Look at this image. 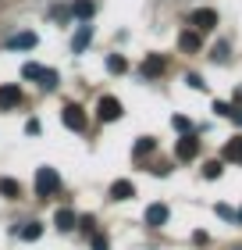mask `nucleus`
Here are the masks:
<instances>
[{
  "label": "nucleus",
  "instance_id": "obj_24",
  "mask_svg": "<svg viewBox=\"0 0 242 250\" xmlns=\"http://www.w3.org/2000/svg\"><path fill=\"white\" fill-rule=\"evenodd\" d=\"M39 72H43V68H39V64H32V61L21 68V75H25V79H39Z\"/></svg>",
  "mask_w": 242,
  "mask_h": 250
},
{
  "label": "nucleus",
  "instance_id": "obj_25",
  "mask_svg": "<svg viewBox=\"0 0 242 250\" xmlns=\"http://www.w3.org/2000/svg\"><path fill=\"white\" fill-rule=\"evenodd\" d=\"M210 58H214V61H228V47H224V43H217V47H214V54H210Z\"/></svg>",
  "mask_w": 242,
  "mask_h": 250
},
{
  "label": "nucleus",
  "instance_id": "obj_13",
  "mask_svg": "<svg viewBox=\"0 0 242 250\" xmlns=\"http://www.w3.org/2000/svg\"><path fill=\"white\" fill-rule=\"evenodd\" d=\"M224 161L242 165V136H232V140L224 143Z\"/></svg>",
  "mask_w": 242,
  "mask_h": 250
},
{
  "label": "nucleus",
  "instance_id": "obj_21",
  "mask_svg": "<svg viewBox=\"0 0 242 250\" xmlns=\"http://www.w3.org/2000/svg\"><path fill=\"white\" fill-rule=\"evenodd\" d=\"M221 172H224V165H221V161H206V165H203V179H217Z\"/></svg>",
  "mask_w": 242,
  "mask_h": 250
},
{
  "label": "nucleus",
  "instance_id": "obj_8",
  "mask_svg": "<svg viewBox=\"0 0 242 250\" xmlns=\"http://www.w3.org/2000/svg\"><path fill=\"white\" fill-rule=\"evenodd\" d=\"M164 68H168V61L160 58V54H149V58L143 61V79H157Z\"/></svg>",
  "mask_w": 242,
  "mask_h": 250
},
{
  "label": "nucleus",
  "instance_id": "obj_12",
  "mask_svg": "<svg viewBox=\"0 0 242 250\" xmlns=\"http://www.w3.org/2000/svg\"><path fill=\"white\" fill-rule=\"evenodd\" d=\"M15 236H18V240H25V243H32V240H39V236H43V225L39 222H25L21 229H15Z\"/></svg>",
  "mask_w": 242,
  "mask_h": 250
},
{
  "label": "nucleus",
  "instance_id": "obj_17",
  "mask_svg": "<svg viewBox=\"0 0 242 250\" xmlns=\"http://www.w3.org/2000/svg\"><path fill=\"white\" fill-rule=\"evenodd\" d=\"M0 193H4L7 200H18L21 197V186L15 183V179H0Z\"/></svg>",
  "mask_w": 242,
  "mask_h": 250
},
{
  "label": "nucleus",
  "instance_id": "obj_27",
  "mask_svg": "<svg viewBox=\"0 0 242 250\" xmlns=\"http://www.w3.org/2000/svg\"><path fill=\"white\" fill-rule=\"evenodd\" d=\"M93 250H111V243H107V236H93Z\"/></svg>",
  "mask_w": 242,
  "mask_h": 250
},
{
  "label": "nucleus",
  "instance_id": "obj_10",
  "mask_svg": "<svg viewBox=\"0 0 242 250\" xmlns=\"http://www.w3.org/2000/svg\"><path fill=\"white\" fill-rule=\"evenodd\" d=\"M36 47V32H18L7 40V50H32Z\"/></svg>",
  "mask_w": 242,
  "mask_h": 250
},
{
  "label": "nucleus",
  "instance_id": "obj_9",
  "mask_svg": "<svg viewBox=\"0 0 242 250\" xmlns=\"http://www.w3.org/2000/svg\"><path fill=\"white\" fill-rule=\"evenodd\" d=\"M135 197V186L129 179H118V183H111V200H132Z\"/></svg>",
  "mask_w": 242,
  "mask_h": 250
},
{
  "label": "nucleus",
  "instance_id": "obj_31",
  "mask_svg": "<svg viewBox=\"0 0 242 250\" xmlns=\"http://www.w3.org/2000/svg\"><path fill=\"white\" fill-rule=\"evenodd\" d=\"M235 218H239V222H242V208H239V214H235Z\"/></svg>",
  "mask_w": 242,
  "mask_h": 250
},
{
  "label": "nucleus",
  "instance_id": "obj_22",
  "mask_svg": "<svg viewBox=\"0 0 242 250\" xmlns=\"http://www.w3.org/2000/svg\"><path fill=\"white\" fill-rule=\"evenodd\" d=\"M171 125H175L178 132H192V122H189L186 115H175V118H171Z\"/></svg>",
  "mask_w": 242,
  "mask_h": 250
},
{
  "label": "nucleus",
  "instance_id": "obj_20",
  "mask_svg": "<svg viewBox=\"0 0 242 250\" xmlns=\"http://www.w3.org/2000/svg\"><path fill=\"white\" fill-rule=\"evenodd\" d=\"M39 86L43 89H57V72H54V68H43V72H39Z\"/></svg>",
  "mask_w": 242,
  "mask_h": 250
},
{
  "label": "nucleus",
  "instance_id": "obj_4",
  "mask_svg": "<svg viewBox=\"0 0 242 250\" xmlns=\"http://www.w3.org/2000/svg\"><path fill=\"white\" fill-rule=\"evenodd\" d=\"M61 122H64L72 132H82V129H86V115H82V107H78V104H64V107H61Z\"/></svg>",
  "mask_w": 242,
  "mask_h": 250
},
{
  "label": "nucleus",
  "instance_id": "obj_23",
  "mask_svg": "<svg viewBox=\"0 0 242 250\" xmlns=\"http://www.w3.org/2000/svg\"><path fill=\"white\" fill-rule=\"evenodd\" d=\"M214 115H224V118H232V104H228V100H214Z\"/></svg>",
  "mask_w": 242,
  "mask_h": 250
},
{
  "label": "nucleus",
  "instance_id": "obj_3",
  "mask_svg": "<svg viewBox=\"0 0 242 250\" xmlns=\"http://www.w3.org/2000/svg\"><path fill=\"white\" fill-rule=\"evenodd\" d=\"M189 21H192L196 32H210V29L217 25V11H214V7H196Z\"/></svg>",
  "mask_w": 242,
  "mask_h": 250
},
{
  "label": "nucleus",
  "instance_id": "obj_2",
  "mask_svg": "<svg viewBox=\"0 0 242 250\" xmlns=\"http://www.w3.org/2000/svg\"><path fill=\"white\" fill-rule=\"evenodd\" d=\"M96 118L100 122H118L121 118V100L118 97H100L96 100Z\"/></svg>",
  "mask_w": 242,
  "mask_h": 250
},
{
  "label": "nucleus",
  "instance_id": "obj_15",
  "mask_svg": "<svg viewBox=\"0 0 242 250\" xmlns=\"http://www.w3.org/2000/svg\"><path fill=\"white\" fill-rule=\"evenodd\" d=\"M178 47L182 50H186V54H192V50H200V32H182V36H178Z\"/></svg>",
  "mask_w": 242,
  "mask_h": 250
},
{
  "label": "nucleus",
  "instance_id": "obj_16",
  "mask_svg": "<svg viewBox=\"0 0 242 250\" xmlns=\"http://www.w3.org/2000/svg\"><path fill=\"white\" fill-rule=\"evenodd\" d=\"M72 15L82 18V21H89V18H93V0H75V4H72Z\"/></svg>",
  "mask_w": 242,
  "mask_h": 250
},
{
  "label": "nucleus",
  "instance_id": "obj_1",
  "mask_svg": "<svg viewBox=\"0 0 242 250\" xmlns=\"http://www.w3.org/2000/svg\"><path fill=\"white\" fill-rule=\"evenodd\" d=\"M57 189H61V175H57V168H39V172H36V193L47 200V197H54Z\"/></svg>",
  "mask_w": 242,
  "mask_h": 250
},
{
  "label": "nucleus",
  "instance_id": "obj_14",
  "mask_svg": "<svg viewBox=\"0 0 242 250\" xmlns=\"http://www.w3.org/2000/svg\"><path fill=\"white\" fill-rule=\"evenodd\" d=\"M54 225H57V229H61V232H72V229H75V211L61 208V211L54 214Z\"/></svg>",
  "mask_w": 242,
  "mask_h": 250
},
{
  "label": "nucleus",
  "instance_id": "obj_7",
  "mask_svg": "<svg viewBox=\"0 0 242 250\" xmlns=\"http://www.w3.org/2000/svg\"><path fill=\"white\" fill-rule=\"evenodd\" d=\"M168 218H171L168 204H149V208H146V225H153V229H160Z\"/></svg>",
  "mask_w": 242,
  "mask_h": 250
},
{
  "label": "nucleus",
  "instance_id": "obj_30",
  "mask_svg": "<svg viewBox=\"0 0 242 250\" xmlns=\"http://www.w3.org/2000/svg\"><path fill=\"white\" fill-rule=\"evenodd\" d=\"M232 118H235V122H239V125H242V111H232Z\"/></svg>",
  "mask_w": 242,
  "mask_h": 250
},
{
  "label": "nucleus",
  "instance_id": "obj_5",
  "mask_svg": "<svg viewBox=\"0 0 242 250\" xmlns=\"http://www.w3.org/2000/svg\"><path fill=\"white\" fill-rule=\"evenodd\" d=\"M175 154H178V161H192L196 154H200V140H196L192 132H182V140L175 146Z\"/></svg>",
  "mask_w": 242,
  "mask_h": 250
},
{
  "label": "nucleus",
  "instance_id": "obj_18",
  "mask_svg": "<svg viewBox=\"0 0 242 250\" xmlns=\"http://www.w3.org/2000/svg\"><path fill=\"white\" fill-rule=\"evenodd\" d=\"M157 150V140L153 136H143L139 143H135V157H146V154H153Z\"/></svg>",
  "mask_w": 242,
  "mask_h": 250
},
{
  "label": "nucleus",
  "instance_id": "obj_29",
  "mask_svg": "<svg viewBox=\"0 0 242 250\" xmlns=\"http://www.w3.org/2000/svg\"><path fill=\"white\" fill-rule=\"evenodd\" d=\"M25 132H29V136H36V132H39V122H36V118H29V122H25Z\"/></svg>",
  "mask_w": 242,
  "mask_h": 250
},
{
  "label": "nucleus",
  "instance_id": "obj_19",
  "mask_svg": "<svg viewBox=\"0 0 242 250\" xmlns=\"http://www.w3.org/2000/svg\"><path fill=\"white\" fill-rule=\"evenodd\" d=\"M107 68H111V75H121L125 68H129V61H125L121 54H111V58H107Z\"/></svg>",
  "mask_w": 242,
  "mask_h": 250
},
{
  "label": "nucleus",
  "instance_id": "obj_28",
  "mask_svg": "<svg viewBox=\"0 0 242 250\" xmlns=\"http://www.w3.org/2000/svg\"><path fill=\"white\" fill-rule=\"evenodd\" d=\"M217 214H221V218H228V222H232V218H235V211H232V208H228V204H217Z\"/></svg>",
  "mask_w": 242,
  "mask_h": 250
},
{
  "label": "nucleus",
  "instance_id": "obj_11",
  "mask_svg": "<svg viewBox=\"0 0 242 250\" xmlns=\"http://www.w3.org/2000/svg\"><path fill=\"white\" fill-rule=\"evenodd\" d=\"M89 40H93V25H86V21H82V25H78V32H75V40H72V50L82 54V50L89 47Z\"/></svg>",
  "mask_w": 242,
  "mask_h": 250
},
{
  "label": "nucleus",
  "instance_id": "obj_26",
  "mask_svg": "<svg viewBox=\"0 0 242 250\" xmlns=\"http://www.w3.org/2000/svg\"><path fill=\"white\" fill-rule=\"evenodd\" d=\"M186 83H189L192 89H203V86H206V83H203V79H200V75H196V72H189V75H186Z\"/></svg>",
  "mask_w": 242,
  "mask_h": 250
},
{
  "label": "nucleus",
  "instance_id": "obj_6",
  "mask_svg": "<svg viewBox=\"0 0 242 250\" xmlns=\"http://www.w3.org/2000/svg\"><path fill=\"white\" fill-rule=\"evenodd\" d=\"M18 104H21V89H18V83L0 86V111H15Z\"/></svg>",
  "mask_w": 242,
  "mask_h": 250
}]
</instances>
